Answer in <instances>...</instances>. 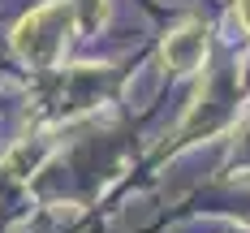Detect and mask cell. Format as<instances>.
<instances>
[{
  "instance_id": "obj_1",
  "label": "cell",
  "mask_w": 250,
  "mask_h": 233,
  "mask_svg": "<svg viewBox=\"0 0 250 233\" xmlns=\"http://www.w3.org/2000/svg\"><path fill=\"white\" fill-rule=\"evenodd\" d=\"M104 18H108V0H48L13 26V52L26 65L52 69L65 43L82 30H95Z\"/></svg>"
},
{
  "instance_id": "obj_3",
  "label": "cell",
  "mask_w": 250,
  "mask_h": 233,
  "mask_svg": "<svg viewBox=\"0 0 250 233\" xmlns=\"http://www.w3.org/2000/svg\"><path fill=\"white\" fill-rule=\"evenodd\" d=\"M237 4V18H242V26H246V35H250V0H233Z\"/></svg>"
},
{
  "instance_id": "obj_2",
  "label": "cell",
  "mask_w": 250,
  "mask_h": 233,
  "mask_svg": "<svg viewBox=\"0 0 250 233\" xmlns=\"http://www.w3.org/2000/svg\"><path fill=\"white\" fill-rule=\"evenodd\" d=\"M164 61H168V69L177 74H194L203 61H207V30L194 22L177 26L173 35L164 39Z\"/></svg>"
}]
</instances>
